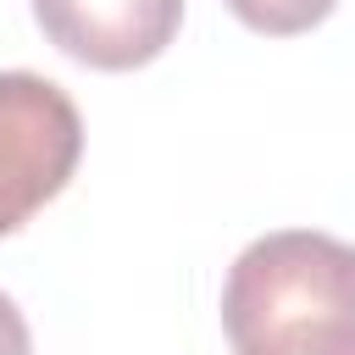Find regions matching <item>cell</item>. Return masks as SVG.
Masks as SVG:
<instances>
[{"instance_id":"cell-3","label":"cell","mask_w":355,"mask_h":355,"mask_svg":"<svg viewBox=\"0 0 355 355\" xmlns=\"http://www.w3.org/2000/svg\"><path fill=\"white\" fill-rule=\"evenodd\" d=\"M33 17L61 55L94 72H133L178 39L183 0H33Z\"/></svg>"},{"instance_id":"cell-1","label":"cell","mask_w":355,"mask_h":355,"mask_svg":"<svg viewBox=\"0 0 355 355\" xmlns=\"http://www.w3.org/2000/svg\"><path fill=\"white\" fill-rule=\"evenodd\" d=\"M222 327L233 355L355 333V244L311 227L244 244L222 283Z\"/></svg>"},{"instance_id":"cell-2","label":"cell","mask_w":355,"mask_h":355,"mask_svg":"<svg viewBox=\"0 0 355 355\" xmlns=\"http://www.w3.org/2000/svg\"><path fill=\"white\" fill-rule=\"evenodd\" d=\"M83 155L72 94L39 72H0V233H17L67 189Z\"/></svg>"},{"instance_id":"cell-4","label":"cell","mask_w":355,"mask_h":355,"mask_svg":"<svg viewBox=\"0 0 355 355\" xmlns=\"http://www.w3.org/2000/svg\"><path fill=\"white\" fill-rule=\"evenodd\" d=\"M338 0H227V11L255 28V33H272V39H288V33H305L316 28Z\"/></svg>"},{"instance_id":"cell-6","label":"cell","mask_w":355,"mask_h":355,"mask_svg":"<svg viewBox=\"0 0 355 355\" xmlns=\"http://www.w3.org/2000/svg\"><path fill=\"white\" fill-rule=\"evenodd\" d=\"M261 355H355V333H333V338H311V344H283V349H261Z\"/></svg>"},{"instance_id":"cell-5","label":"cell","mask_w":355,"mask_h":355,"mask_svg":"<svg viewBox=\"0 0 355 355\" xmlns=\"http://www.w3.org/2000/svg\"><path fill=\"white\" fill-rule=\"evenodd\" d=\"M0 355H33L28 316L17 311V300H11V294H0Z\"/></svg>"}]
</instances>
